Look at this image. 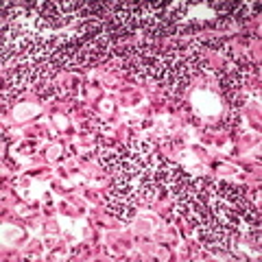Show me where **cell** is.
Listing matches in <instances>:
<instances>
[{"instance_id": "6da1fadb", "label": "cell", "mask_w": 262, "mask_h": 262, "mask_svg": "<svg viewBox=\"0 0 262 262\" xmlns=\"http://www.w3.org/2000/svg\"><path fill=\"white\" fill-rule=\"evenodd\" d=\"M114 203H107V212L110 214H116V216H120L122 221H129L131 216L136 214V210L129 206L127 201H116V199H112Z\"/></svg>"}]
</instances>
